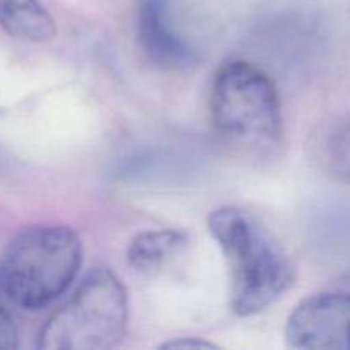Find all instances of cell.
I'll return each mask as SVG.
<instances>
[{
    "label": "cell",
    "mask_w": 350,
    "mask_h": 350,
    "mask_svg": "<svg viewBox=\"0 0 350 350\" xmlns=\"http://www.w3.org/2000/svg\"><path fill=\"white\" fill-rule=\"evenodd\" d=\"M0 27L27 43H44L57 34L53 17L40 0H0Z\"/></svg>",
    "instance_id": "obj_7"
},
{
    "label": "cell",
    "mask_w": 350,
    "mask_h": 350,
    "mask_svg": "<svg viewBox=\"0 0 350 350\" xmlns=\"http://www.w3.org/2000/svg\"><path fill=\"white\" fill-rule=\"evenodd\" d=\"M323 159L330 176L350 185V123L337 129L328 137Z\"/></svg>",
    "instance_id": "obj_9"
},
{
    "label": "cell",
    "mask_w": 350,
    "mask_h": 350,
    "mask_svg": "<svg viewBox=\"0 0 350 350\" xmlns=\"http://www.w3.org/2000/svg\"><path fill=\"white\" fill-rule=\"evenodd\" d=\"M129 296L108 269L91 270L46 321L38 347L43 350H108L123 340Z\"/></svg>",
    "instance_id": "obj_3"
},
{
    "label": "cell",
    "mask_w": 350,
    "mask_h": 350,
    "mask_svg": "<svg viewBox=\"0 0 350 350\" xmlns=\"http://www.w3.org/2000/svg\"><path fill=\"white\" fill-rule=\"evenodd\" d=\"M82 265V243L67 226H33L0 256V291L16 306L36 311L68 289Z\"/></svg>",
    "instance_id": "obj_2"
},
{
    "label": "cell",
    "mask_w": 350,
    "mask_h": 350,
    "mask_svg": "<svg viewBox=\"0 0 350 350\" xmlns=\"http://www.w3.org/2000/svg\"><path fill=\"white\" fill-rule=\"evenodd\" d=\"M207 224L228 263L231 308L238 317L267 310L289 291L296 279L289 256L250 212L224 205L211 212Z\"/></svg>",
    "instance_id": "obj_1"
},
{
    "label": "cell",
    "mask_w": 350,
    "mask_h": 350,
    "mask_svg": "<svg viewBox=\"0 0 350 350\" xmlns=\"http://www.w3.org/2000/svg\"><path fill=\"white\" fill-rule=\"evenodd\" d=\"M211 116L215 130L238 146L270 147L282 139L279 91L272 79L250 62H228L215 72Z\"/></svg>",
    "instance_id": "obj_4"
},
{
    "label": "cell",
    "mask_w": 350,
    "mask_h": 350,
    "mask_svg": "<svg viewBox=\"0 0 350 350\" xmlns=\"http://www.w3.org/2000/svg\"><path fill=\"white\" fill-rule=\"evenodd\" d=\"M137 38L146 57L164 70H185L198 60L195 46L174 23L171 0H140Z\"/></svg>",
    "instance_id": "obj_6"
},
{
    "label": "cell",
    "mask_w": 350,
    "mask_h": 350,
    "mask_svg": "<svg viewBox=\"0 0 350 350\" xmlns=\"http://www.w3.org/2000/svg\"><path fill=\"white\" fill-rule=\"evenodd\" d=\"M17 347V328L12 317L0 301V350H10Z\"/></svg>",
    "instance_id": "obj_10"
},
{
    "label": "cell",
    "mask_w": 350,
    "mask_h": 350,
    "mask_svg": "<svg viewBox=\"0 0 350 350\" xmlns=\"http://www.w3.org/2000/svg\"><path fill=\"white\" fill-rule=\"evenodd\" d=\"M287 345L299 350H350V294H314L286 323Z\"/></svg>",
    "instance_id": "obj_5"
},
{
    "label": "cell",
    "mask_w": 350,
    "mask_h": 350,
    "mask_svg": "<svg viewBox=\"0 0 350 350\" xmlns=\"http://www.w3.org/2000/svg\"><path fill=\"white\" fill-rule=\"evenodd\" d=\"M161 349H195V350H204V349H217V345L211 344L207 340H200V338H178V340L164 342L159 345Z\"/></svg>",
    "instance_id": "obj_11"
},
{
    "label": "cell",
    "mask_w": 350,
    "mask_h": 350,
    "mask_svg": "<svg viewBox=\"0 0 350 350\" xmlns=\"http://www.w3.org/2000/svg\"><path fill=\"white\" fill-rule=\"evenodd\" d=\"M188 245V236L176 229L144 231L132 239L126 250V262L133 270L152 272L180 255Z\"/></svg>",
    "instance_id": "obj_8"
}]
</instances>
